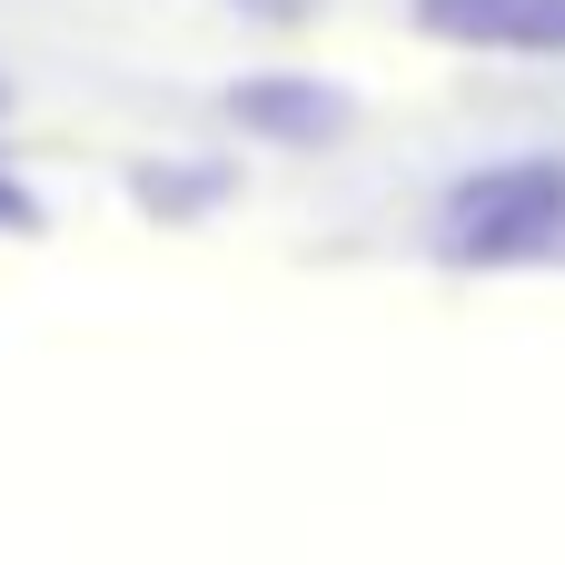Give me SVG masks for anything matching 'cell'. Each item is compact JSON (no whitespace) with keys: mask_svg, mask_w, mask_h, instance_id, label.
I'll return each mask as SVG.
<instances>
[{"mask_svg":"<svg viewBox=\"0 0 565 565\" xmlns=\"http://www.w3.org/2000/svg\"><path fill=\"white\" fill-rule=\"evenodd\" d=\"M447 258H536L565 238V159H497L437 209Z\"/></svg>","mask_w":565,"mask_h":565,"instance_id":"6da1fadb","label":"cell"},{"mask_svg":"<svg viewBox=\"0 0 565 565\" xmlns=\"http://www.w3.org/2000/svg\"><path fill=\"white\" fill-rule=\"evenodd\" d=\"M417 30L457 50H556L565 60V0H417Z\"/></svg>","mask_w":565,"mask_h":565,"instance_id":"7a4b0ae2","label":"cell"}]
</instances>
